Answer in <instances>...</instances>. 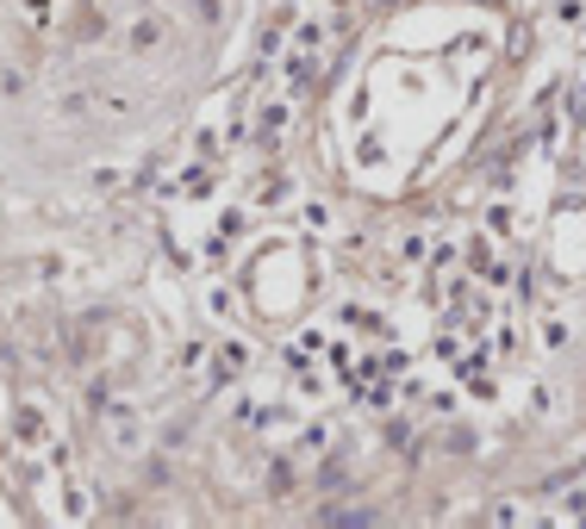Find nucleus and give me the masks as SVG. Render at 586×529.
Wrapping results in <instances>:
<instances>
[{"instance_id": "f257e3e1", "label": "nucleus", "mask_w": 586, "mask_h": 529, "mask_svg": "<svg viewBox=\"0 0 586 529\" xmlns=\"http://www.w3.org/2000/svg\"><path fill=\"white\" fill-rule=\"evenodd\" d=\"M157 44H162V20H137L132 25V50H137V57H144V50H157Z\"/></svg>"}]
</instances>
